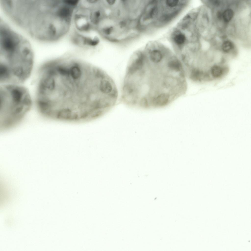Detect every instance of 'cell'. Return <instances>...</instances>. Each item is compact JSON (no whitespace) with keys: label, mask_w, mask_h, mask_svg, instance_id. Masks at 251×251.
<instances>
[{"label":"cell","mask_w":251,"mask_h":251,"mask_svg":"<svg viewBox=\"0 0 251 251\" xmlns=\"http://www.w3.org/2000/svg\"><path fill=\"white\" fill-rule=\"evenodd\" d=\"M186 76L174 56L157 49H139L128 63L121 100L142 109L165 106L186 93Z\"/></svg>","instance_id":"6da1fadb"},{"label":"cell","mask_w":251,"mask_h":251,"mask_svg":"<svg viewBox=\"0 0 251 251\" xmlns=\"http://www.w3.org/2000/svg\"><path fill=\"white\" fill-rule=\"evenodd\" d=\"M95 81L82 62L63 60L54 62L45 74L39 89L44 108L55 120L80 123L92 108L95 96Z\"/></svg>","instance_id":"7a4b0ae2"},{"label":"cell","mask_w":251,"mask_h":251,"mask_svg":"<svg viewBox=\"0 0 251 251\" xmlns=\"http://www.w3.org/2000/svg\"><path fill=\"white\" fill-rule=\"evenodd\" d=\"M6 13L12 22L40 42L55 41L65 31L66 19L58 0H12Z\"/></svg>","instance_id":"3957f363"},{"label":"cell","mask_w":251,"mask_h":251,"mask_svg":"<svg viewBox=\"0 0 251 251\" xmlns=\"http://www.w3.org/2000/svg\"><path fill=\"white\" fill-rule=\"evenodd\" d=\"M0 81L2 84H21L30 76L34 54L29 42L20 38L13 37L0 45Z\"/></svg>","instance_id":"277c9868"},{"label":"cell","mask_w":251,"mask_h":251,"mask_svg":"<svg viewBox=\"0 0 251 251\" xmlns=\"http://www.w3.org/2000/svg\"><path fill=\"white\" fill-rule=\"evenodd\" d=\"M0 128L7 129L18 124L32 104L29 92L21 84H2L0 87Z\"/></svg>","instance_id":"5b68a950"},{"label":"cell","mask_w":251,"mask_h":251,"mask_svg":"<svg viewBox=\"0 0 251 251\" xmlns=\"http://www.w3.org/2000/svg\"><path fill=\"white\" fill-rule=\"evenodd\" d=\"M228 68L225 66L214 65L211 68L210 72L213 77L219 78L225 74L228 71Z\"/></svg>","instance_id":"8992f818"},{"label":"cell","mask_w":251,"mask_h":251,"mask_svg":"<svg viewBox=\"0 0 251 251\" xmlns=\"http://www.w3.org/2000/svg\"><path fill=\"white\" fill-rule=\"evenodd\" d=\"M234 14L233 11L231 9H227L223 13V18L226 22H228L233 18Z\"/></svg>","instance_id":"52a82bcc"},{"label":"cell","mask_w":251,"mask_h":251,"mask_svg":"<svg viewBox=\"0 0 251 251\" xmlns=\"http://www.w3.org/2000/svg\"><path fill=\"white\" fill-rule=\"evenodd\" d=\"M234 47L233 44L231 41H227L224 42L223 44L222 48L223 51L225 53L229 52Z\"/></svg>","instance_id":"ba28073f"},{"label":"cell","mask_w":251,"mask_h":251,"mask_svg":"<svg viewBox=\"0 0 251 251\" xmlns=\"http://www.w3.org/2000/svg\"><path fill=\"white\" fill-rule=\"evenodd\" d=\"M174 40L177 44L181 45L184 43L186 40V37L182 33L176 34L174 37Z\"/></svg>","instance_id":"9c48e42d"},{"label":"cell","mask_w":251,"mask_h":251,"mask_svg":"<svg viewBox=\"0 0 251 251\" xmlns=\"http://www.w3.org/2000/svg\"><path fill=\"white\" fill-rule=\"evenodd\" d=\"M179 1L177 0H168L166 1V5L168 7H175L178 4Z\"/></svg>","instance_id":"30bf717a"},{"label":"cell","mask_w":251,"mask_h":251,"mask_svg":"<svg viewBox=\"0 0 251 251\" xmlns=\"http://www.w3.org/2000/svg\"><path fill=\"white\" fill-rule=\"evenodd\" d=\"M217 17L219 19H220L223 18V13L219 11L217 12Z\"/></svg>","instance_id":"8fae6325"}]
</instances>
